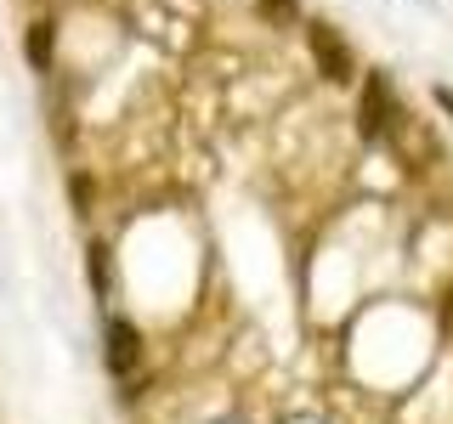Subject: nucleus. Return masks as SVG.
<instances>
[{
  "instance_id": "nucleus-1",
  "label": "nucleus",
  "mask_w": 453,
  "mask_h": 424,
  "mask_svg": "<svg viewBox=\"0 0 453 424\" xmlns=\"http://www.w3.org/2000/svg\"><path fill=\"white\" fill-rule=\"evenodd\" d=\"M306 40H311V57H318V74L323 80H334V85H346V80H357V57H351V46L340 40V28L334 23H306Z\"/></svg>"
},
{
  "instance_id": "nucleus-3",
  "label": "nucleus",
  "mask_w": 453,
  "mask_h": 424,
  "mask_svg": "<svg viewBox=\"0 0 453 424\" xmlns=\"http://www.w3.org/2000/svg\"><path fill=\"white\" fill-rule=\"evenodd\" d=\"M136 362H142V334H136L125 317H113V322H108V367H113L119 379H131Z\"/></svg>"
},
{
  "instance_id": "nucleus-6",
  "label": "nucleus",
  "mask_w": 453,
  "mask_h": 424,
  "mask_svg": "<svg viewBox=\"0 0 453 424\" xmlns=\"http://www.w3.org/2000/svg\"><path fill=\"white\" fill-rule=\"evenodd\" d=\"M436 102H442V108L453 113V91H448V85H442V91H436Z\"/></svg>"
},
{
  "instance_id": "nucleus-4",
  "label": "nucleus",
  "mask_w": 453,
  "mask_h": 424,
  "mask_svg": "<svg viewBox=\"0 0 453 424\" xmlns=\"http://www.w3.org/2000/svg\"><path fill=\"white\" fill-rule=\"evenodd\" d=\"M51 40H57V28L40 18V23H28V34H23V51H28V63L40 68V74H46L51 68Z\"/></svg>"
},
{
  "instance_id": "nucleus-2",
  "label": "nucleus",
  "mask_w": 453,
  "mask_h": 424,
  "mask_svg": "<svg viewBox=\"0 0 453 424\" xmlns=\"http://www.w3.org/2000/svg\"><path fill=\"white\" fill-rule=\"evenodd\" d=\"M357 119H363V136H386L391 131V119H396V96H391V85L386 74H363V102H357Z\"/></svg>"
},
{
  "instance_id": "nucleus-5",
  "label": "nucleus",
  "mask_w": 453,
  "mask_h": 424,
  "mask_svg": "<svg viewBox=\"0 0 453 424\" xmlns=\"http://www.w3.org/2000/svg\"><path fill=\"white\" fill-rule=\"evenodd\" d=\"M91 283H96V294L108 300V249L103 244H91Z\"/></svg>"
}]
</instances>
